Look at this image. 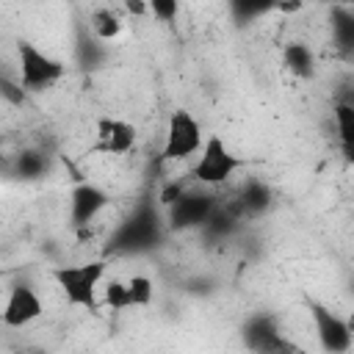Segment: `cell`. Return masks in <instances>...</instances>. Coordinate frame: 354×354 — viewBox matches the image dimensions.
Returning <instances> with one entry per match:
<instances>
[{"label":"cell","instance_id":"5b68a950","mask_svg":"<svg viewBox=\"0 0 354 354\" xmlns=\"http://www.w3.org/2000/svg\"><path fill=\"white\" fill-rule=\"evenodd\" d=\"M94 136H97V141L91 149L102 152V155H127L136 149V141H138L136 124L127 119H119V116H100Z\"/></svg>","mask_w":354,"mask_h":354},{"label":"cell","instance_id":"ac0fdd59","mask_svg":"<svg viewBox=\"0 0 354 354\" xmlns=\"http://www.w3.org/2000/svg\"><path fill=\"white\" fill-rule=\"evenodd\" d=\"M124 6H127V11L130 14H149V8H147V0H124Z\"/></svg>","mask_w":354,"mask_h":354},{"label":"cell","instance_id":"3957f363","mask_svg":"<svg viewBox=\"0 0 354 354\" xmlns=\"http://www.w3.org/2000/svg\"><path fill=\"white\" fill-rule=\"evenodd\" d=\"M241 166H243V160L224 144L221 136L213 133L205 138V147L196 155L191 180H196L199 185H224Z\"/></svg>","mask_w":354,"mask_h":354},{"label":"cell","instance_id":"7a4b0ae2","mask_svg":"<svg viewBox=\"0 0 354 354\" xmlns=\"http://www.w3.org/2000/svg\"><path fill=\"white\" fill-rule=\"evenodd\" d=\"M202 147H205V133H202L199 119L185 108L171 111L169 119H166V136H163V147H160V160H166V163L188 160V158L199 155Z\"/></svg>","mask_w":354,"mask_h":354},{"label":"cell","instance_id":"52a82bcc","mask_svg":"<svg viewBox=\"0 0 354 354\" xmlns=\"http://www.w3.org/2000/svg\"><path fill=\"white\" fill-rule=\"evenodd\" d=\"M41 313H44L41 296L30 285H14L6 296V304H3V324L19 329V326L33 324Z\"/></svg>","mask_w":354,"mask_h":354},{"label":"cell","instance_id":"4fadbf2b","mask_svg":"<svg viewBox=\"0 0 354 354\" xmlns=\"http://www.w3.org/2000/svg\"><path fill=\"white\" fill-rule=\"evenodd\" d=\"M332 119H335L337 141L340 144H351L354 141V102H335Z\"/></svg>","mask_w":354,"mask_h":354},{"label":"cell","instance_id":"7c38bea8","mask_svg":"<svg viewBox=\"0 0 354 354\" xmlns=\"http://www.w3.org/2000/svg\"><path fill=\"white\" fill-rule=\"evenodd\" d=\"M102 304L111 307V310H127L133 307L130 304V288H127V279H105L102 282Z\"/></svg>","mask_w":354,"mask_h":354},{"label":"cell","instance_id":"5bb4252c","mask_svg":"<svg viewBox=\"0 0 354 354\" xmlns=\"http://www.w3.org/2000/svg\"><path fill=\"white\" fill-rule=\"evenodd\" d=\"M127 288H130V304H133V307H149V304H152L155 282H152L147 274H133V277L127 279Z\"/></svg>","mask_w":354,"mask_h":354},{"label":"cell","instance_id":"ffe728a7","mask_svg":"<svg viewBox=\"0 0 354 354\" xmlns=\"http://www.w3.org/2000/svg\"><path fill=\"white\" fill-rule=\"evenodd\" d=\"M346 324H348V329H351V335H354V310L346 315Z\"/></svg>","mask_w":354,"mask_h":354},{"label":"cell","instance_id":"e0dca14e","mask_svg":"<svg viewBox=\"0 0 354 354\" xmlns=\"http://www.w3.org/2000/svg\"><path fill=\"white\" fill-rule=\"evenodd\" d=\"M243 207H249V210H263L266 205H268V188H263V185H249L246 191H243Z\"/></svg>","mask_w":354,"mask_h":354},{"label":"cell","instance_id":"2e32d148","mask_svg":"<svg viewBox=\"0 0 354 354\" xmlns=\"http://www.w3.org/2000/svg\"><path fill=\"white\" fill-rule=\"evenodd\" d=\"M0 94H3V100H6V102H11V105H22V102H25L28 88H25L19 80L14 83L8 75H3V77H0Z\"/></svg>","mask_w":354,"mask_h":354},{"label":"cell","instance_id":"277c9868","mask_svg":"<svg viewBox=\"0 0 354 354\" xmlns=\"http://www.w3.org/2000/svg\"><path fill=\"white\" fill-rule=\"evenodd\" d=\"M17 55H19V83L28 91H44L55 86L66 72V66L58 58L47 55L33 41H19Z\"/></svg>","mask_w":354,"mask_h":354},{"label":"cell","instance_id":"8fae6325","mask_svg":"<svg viewBox=\"0 0 354 354\" xmlns=\"http://www.w3.org/2000/svg\"><path fill=\"white\" fill-rule=\"evenodd\" d=\"M282 61L288 66V72H293L296 77H310L315 72V55L307 44L301 41H290L285 44V53H282Z\"/></svg>","mask_w":354,"mask_h":354},{"label":"cell","instance_id":"9a60e30c","mask_svg":"<svg viewBox=\"0 0 354 354\" xmlns=\"http://www.w3.org/2000/svg\"><path fill=\"white\" fill-rule=\"evenodd\" d=\"M147 8L158 22L171 25L180 14V0H147Z\"/></svg>","mask_w":354,"mask_h":354},{"label":"cell","instance_id":"ba28073f","mask_svg":"<svg viewBox=\"0 0 354 354\" xmlns=\"http://www.w3.org/2000/svg\"><path fill=\"white\" fill-rule=\"evenodd\" d=\"M108 205H111V199H108V194H105L100 185H94V183H80V185L72 191V196H69V218H72L75 227H86V224H91Z\"/></svg>","mask_w":354,"mask_h":354},{"label":"cell","instance_id":"6da1fadb","mask_svg":"<svg viewBox=\"0 0 354 354\" xmlns=\"http://www.w3.org/2000/svg\"><path fill=\"white\" fill-rule=\"evenodd\" d=\"M53 279L72 307H83L94 313L100 307V285L105 282V263L86 260V263L58 266L53 268Z\"/></svg>","mask_w":354,"mask_h":354},{"label":"cell","instance_id":"9c48e42d","mask_svg":"<svg viewBox=\"0 0 354 354\" xmlns=\"http://www.w3.org/2000/svg\"><path fill=\"white\" fill-rule=\"evenodd\" d=\"M213 210V202L210 196L205 194H183L174 205H171V224L174 227H194L199 221H205Z\"/></svg>","mask_w":354,"mask_h":354},{"label":"cell","instance_id":"30bf717a","mask_svg":"<svg viewBox=\"0 0 354 354\" xmlns=\"http://www.w3.org/2000/svg\"><path fill=\"white\" fill-rule=\"evenodd\" d=\"M88 28H91V33L100 39V41H113L119 33H122V28H124V22H122V17L113 11V8H94L91 14H88Z\"/></svg>","mask_w":354,"mask_h":354},{"label":"cell","instance_id":"8992f818","mask_svg":"<svg viewBox=\"0 0 354 354\" xmlns=\"http://www.w3.org/2000/svg\"><path fill=\"white\" fill-rule=\"evenodd\" d=\"M310 315H313V324H315V332H318V340L326 351H348L351 348V329L346 324V318L335 315L329 307L318 304V301H310Z\"/></svg>","mask_w":354,"mask_h":354},{"label":"cell","instance_id":"d6986e66","mask_svg":"<svg viewBox=\"0 0 354 354\" xmlns=\"http://www.w3.org/2000/svg\"><path fill=\"white\" fill-rule=\"evenodd\" d=\"M340 155H343V160L354 169V141H351V144H340Z\"/></svg>","mask_w":354,"mask_h":354}]
</instances>
